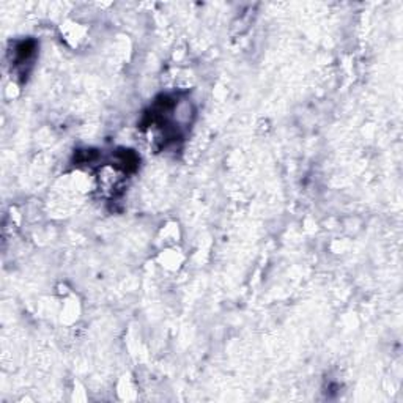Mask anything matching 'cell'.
I'll use <instances>...</instances> for the list:
<instances>
[{
	"mask_svg": "<svg viewBox=\"0 0 403 403\" xmlns=\"http://www.w3.org/2000/svg\"><path fill=\"white\" fill-rule=\"evenodd\" d=\"M124 177H127V172L123 168H120L116 162H109V164H105L98 171V188H100L102 194L116 195L122 189Z\"/></svg>",
	"mask_w": 403,
	"mask_h": 403,
	"instance_id": "obj_1",
	"label": "cell"
},
{
	"mask_svg": "<svg viewBox=\"0 0 403 403\" xmlns=\"http://www.w3.org/2000/svg\"><path fill=\"white\" fill-rule=\"evenodd\" d=\"M35 49H36V45L35 41L32 40H24V41L16 43V46L13 49V63L16 65V67H21V65H27L29 62H32Z\"/></svg>",
	"mask_w": 403,
	"mask_h": 403,
	"instance_id": "obj_2",
	"label": "cell"
}]
</instances>
